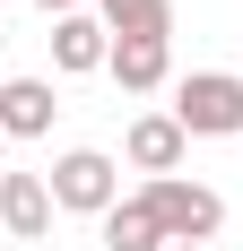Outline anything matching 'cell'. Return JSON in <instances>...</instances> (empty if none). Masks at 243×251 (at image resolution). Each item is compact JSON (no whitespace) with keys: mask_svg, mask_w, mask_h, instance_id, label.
<instances>
[{"mask_svg":"<svg viewBox=\"0 0 243 251\" xmlns=\"http://www.w3.org/2000/svg\"><path fill=\"white\" fill-rule=\"evenodd\" d=\"M104 78H113L122 96H156L174 78V44H113L104 52Z\"/></svg>","mask_w":243,"mask_h":251,"instance_id":"cell-9","label":"cell"},{"mask_svg":"<svg viewBox=\"0 0 243 251\" xmlns=\"http://www.w3.org/2000/svg\"><path fill=\"white\" fill-rule=\"evenodd\" d=\"M0 156H9V139H0ZM0 174H9V165H0Z\"/></svg>","mask_w":243,"mask_h":251,"instance_id":"cell-13","label":"cell"},{"mask_svg":"<svg viewBox=\"0 0 243 251\" xmlns=\"http://www.w3.org/2000/svg\"><path fill=\"white\" fill-rule=\"evenodd\" d=\"M165 251H200V243H165Z\"/></svg>","mask_w":243,"mask_h":251,"instance_id":"cell-12","label":"cell"},{"mask_svg":"<svg viewBox=\"0 0 243 251\" xmlns=\"http://www.w3.org/2000/svg\"><path fill=\"white\" fill-rule=\"evenodd\" d=\"M174 122H182V139H243V78L235 70L174 78Z\"/></svg>","mask_w":243,"mask_h":251,"instance_id":"cell-1","label":"cell"},{"mask_svg":"<svg viewBox=\"0 0 243 251\" xmlns=\"http://www.w3.org/2000/svg\"><path fill=\"white\" fill-rule=\"evenodd\" d=\"M0 9H9V0H0Z\"/></svg>","mask_w":243,"mask_h":251,"instance_id":"cell-15","label":"cell"},{"mask_svg":"<svg viewBox=\"0 0 243 251\" xmlns=\"http://www.w3.org/2000/svg\"><path fill=\"white\" fill-rule=\"evenodd\" d=\"M0 226L18 234V243H44V234H52V191H44V174H0Z\"/></svg>","mask_w":243,"mask_h":251,"instance_id":"cell-7","label":"cell"},{"mask_svg":"<svg viewBox=\"0 0 243 251\" xmlns=\"http://www.w3.org/2000/svg\"><path fill=\"white\" fill-rule=\"evenodd\" d=\"M44 191H52V208H70V217H104V208L122 200V165L104 148H70V156H52Z\"/></svg>","mask_w":243,"mask_h":251,"instance_id":"cell-3","label":"cell"},{"mask_svg":"<svg viewBox=\"0 0 243 251\" xmlns=\"http://www.w3.org/2000/svg\"><path fill=\"white\" fill-rule=\"evenodd\" d=\"M182 156H191V139H182V122H174V113H139V122L122 130V165H130V174H148V182L182 174Z\"/></svg>","mask_w":243,"mask_h":251,"instance_id":"cell-4","label":"cell"},{"mask_svg":"<svg viewBox=\"0 0 243 251\" xmlns=\"http://www.w3.org/2000/svg\"><path fill=\"white\" fill-rule=\"evenodd\" d=\"M148 208H156V226H165V243H217V226H226V200L209 191V182H191V174H165V182H148L139 191Z\"/></svg>","mask_w":243,"mask_h":251,"instance_id":"cell-2","label":"cell"},{"mask_svg":"<svg viewBox=\"0 0 243 251\" xmlns=\"http://www.w3.org/2000/svg\"><path fill=\"white\" fill-rule=\"evenodd\" d=\"M52 70L61 78H87V70H104V52H113V35L96 26V9H78V18H52Z\"/></svg>","mask_w":243,"mask_h":251,"instance_id":"cell-5","label":"cell"},{"mask_svg":"<svg viewBox=\"0 0 243 251\" xmlns=\"http://www.w3.org/2000/svg\"><path fill=\"white\" fill-rule=\"evenodd\" d=\"M0 87H9V61H0Z\"/></svg>","mask_w":243,"mask_h":251,"instance_id":"cell-14","label":"cell"},{"mask_svg":"<svg viewBox=\"0 0 243 251\" xmlns=\"http://www.w3.org/2000/svg\"><path fill=\"white\" fill-rule=\"evenodd\" d=\"M61 96H52V78H9L0 87V139H44Z\"/></svg>","mask_w":243,"mask_h":251,"instance_id":"cell-6","label":"cell"},{"mask_svg":"<svg viewBox=\"0 0 243 251\" xmlns=\"http://www.w3.org/2000/svg\"><path fill=\"white\" fill-rule=\"evenodd\" d=\"M96 234H104V251H165V226H156V208L130 191V200H113L96 217Z\"/></svg>","mask_w":243,"mask_h":251,"instance_id":"cell-10","label":"cell"},{"mask_svg":"<svg viewBox=\"0 0 243 251\" xmlns=\"http://www.w3.org/2000/svg\"><path fill=\"white\" fill-rule=\"evenodd\" d=\"M96 26L113 44H165L174 35V0H96Z\"/></svg>","mask_w":243,"mask_h":251,"instance_id":"cell-8","label":"cell"},{"mask_svg":"<svg viewBox=\"0 0 243 251\" xmlns=\"http://www.w3.org/2000/svg\"><path fill=\"white\" fill-rule=\"evenodd\" d=\"M44 9H52V18H78V9H96V0H44Z\"/></svg>","mask_w":243,"mask_h":251,"instance_id":"cell-11","label":"cell"}]
</instances>
